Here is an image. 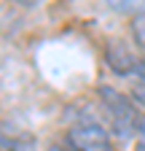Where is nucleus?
Returning <instances> with one entry per match:
<instances>
[{
  "mask_svg": "<svg viewBox=\"0 0 145 151\" xmlns=\"http://www.w3.org/2000/svg\"><path fill=\"white\" fill-rule=\"evenodd\" d=\"M67 146L72 151H116L110 132L92 119H83L67 129Z\"/></svg>",
  "mask_w": 145,
  "mask_h": 151,
  "instance_id": "obj_2",
  "label": "nucleus"
},
{
  "mask_svg": "<svg viewBox=\"0 0 145 151\" xmlns=\"http://www.w3.org/2000/svg\"><path fill=\"white\" fill-rule=\"evenodd\" d=\"M46 151H72V148H62V146H48Z\"/></svg>",
  "mask_w": 145,
  "mask_h": 151,
  "instance_id": "obj_10",
  "label": "nucleus"
},
{
  "mask_svg": "<svg viewBox=\"0 0 145 151\" xmlns=\"http://www.w3.org/2000/svg\"><path fill=\"white\" fill-rule=\"evenodd\" d=\"M105 62L110 65L113 73L126 76V78H137L140 84H145V60H140V57L134 51H129L124 43H118V41L107 43L105 46Z\"/></svg>",
  "mask_w": 145,
  "mask_h": 151,
  "instance_id": "obj_3",
  "label": "nucleus"
},
{
  "mask_svg": "<svg viewBox=\"0 0 145 151\" xmlns=\"http://www.w3.org/2000/svg\"><path fill=\"white\" fill-rule=\"evenodd\" d=\"M137 151H145V119L140 122V132H137Z\"/></svg>",
  "mask_w": 145,
  "mask_h": 151,
  "instance_id": "obj_8",
  "label": "nucleus"
},
{
  "mask_svg": "<svg viewBox=\"0 0 145 151\" xmlns=\"http://www.w3.org/2000/svg\"><path fill=\"white\" fill-rule=\"evenodd\" d=\"M14 3H19V6H24V8H32V6H38L41 0H14Z\"/></svg>",
  "mask_w": 145,
  "mask_h": 151,
  "instance_id": "obj_9",
  "label": "nucleus"
},
{
  "mask_svg": "<svg viewBox=\"0 0 145 151\" xmlns=\"http://www.w3.org/2000/svg\"><path fill=\"white\" fill-rule=\"evenodd\" d=\"M107 8H113L116 14H126V16H140L145 14V0H105Z\"/></svg>",
  "mask_w": 145,
  "mask_h": 151,
  "instance_id": "obj_5",
  "label": "nucleus"
},
{
  "mask_svg": "<svg viewBox=\"0 0 145 151\" xmlns=\"http://www.w3.org/2000/svg\"><path fill=\"white\" fill-rule=\"evenodd\" d=\"M100 94V103L105 108V116L110 122V129L118 140H129L134 132H140V111H137V103L132 97L121 94L118 89L113 86H100L97 89Z\"/></svg>",
  "mask_w": 145,
  "mask_h": 151,
  "instance_id": "obj_1",
  "label": "nucleus"
},
{
  "mask_svg": "<svg viewBox=\"0 0 145 151\" xmlns=\"http://www.w3.org/2000/svg\"><path fill=\"white\" fill-rule=\"evenodd\" d=\"M132 100H134L137 105H142V108H145V84H137V86H134V92H132Z\"/></svg>",
  "mask_w": 145,
  "mask_h": 151,
  "instance_id": "obj_7",
  "label": "nucleus"
},
{
  "mask_svg": "<svg viewBox=\"0 0 145 151\" xmlns=\"http://www.w3.org/2000/svg\"><path fill=\"white\" fill-rule=\"evenodd\" d=\"M35 138L24 129H16L8 124H0V151H32Z\"/></svg>",
  "mask_w": 145,
  "mask_h": 151,
  "instance_id": "obj_4",
  "label": "nucleus"
},
{
  "mask_svg": "<svg viewBox=\"0 0 145 151\" xmlns=\"http://www.w3.org/2000/svg\"><path fill=\"white\" fill-rule=\"evenodd\" d=\"M132 35H134L137 46L145 51V14H140V16L132 19Z\"/></svg>",
  "mask_w": 145,
  "mask_h": 151,
  "instance_id": "obj_6",
  "label": "nucleus"
}]
</instances>
